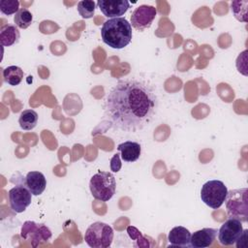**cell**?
I'll return each instance as SVG.
<instances>
[{"label": "cell", "instance_id": "1", "mask_svg": "<svg viewBox=\"0 0 248 248\" xmlns=\"http://www.w3.org/2000/svg\"><path fill=\"white\" fill-rule=\"evenodd\" d=\"M157 108L158 99L150 85L135 78L121 79L107 95L105 115L114 129L137 132L150 123Z\"/></svg>", "mask_w": 248, "mask_h": 248}, {"label": "cell", "instance_id": "2", "mask_svg": "<svg viewBox=\"0 0 248 248\" xmlns=\"http://www.w3.org/2000/svg\"><path fill=\"white\" fill-rule=\"evenodd\" d=\"M101 36L103 42L111 48H124L132 40V25L126 18L121 16L109 18L104 22Z\"/></svg>", "mask_w": 248, "mask_h": 248}, {"label": "cell", "instance_id": "3", "mask_svg": "<svg viewBox=\"0 0 248 248\" xmlns=\"http://www.w3.org/2000/svg\"><path fill=\"white\" fill-rule=\"evenodd\" d=\"M227 213L230 218H235L240 222L248 221V190L247 188L228 191L226 200Z\"/></svg>", "mask_w": 248, "mask_h": 248}, {"label": "cell", "instance_id": "4", "mask_svg": "<svg viewBox=\"0 0 248 248\" xmlns=\"http://www.w3.org/2000/svg\"><path fill=\"white\" fill-rule=\"evenodd\" d=\"M89 188L94 199L101 202H108L115 194V177L111 172L98 171L91 177Z\"/></svg>", "mask_w": 248, "mask_h": 248}, {"label": "cell", "instance_id": "5", "mask_svg": "<svg viewBox=\"0 0 248 248\" xmlns=\"http://www.w3.org/2000/svg\"><path fill=\"white\" fill-rule=\"evenodd\" d=\"M84 240L92 248H108L113 240V230L106 223L95 222L87 228Z\"/></svg>", "mask_w": 248, "mask_h": 248}, {"label": "cell", "instance_id": "6", "mask_svg": "<svg viewBox=\"0 0 248 248\" xmlns=\"http://www.w3.org/2000/svg\"><path fill=\"white\" fill-rule=\"evenodd\" d=\"M228 194L227 186L221 180L213 179L205 182L201 190L202 201L212 209L221 207Z\"/></svg>", "mask_w": 248, "mask_h": 248}, {"label": "cell", "instance_id": "7", "mask_svg": "<svg viewBox=\"0 0 248 248\" xmlns=\"http://www.w3.org/2000/svg\"><path fill=\"white\" fill-rule=\"evenodd\" d=\"M20 235L24 240H30L33 247L46 242L51 238V231L44 224H37L34 221H25L21 227Z\"/></svg>", "mask_w": 248, "mask_h": 248}, {"label": "cell", "instance_id": "8", "mask_svg": "<svg viewBox=\"0 0 248 248\" xmlns=\"http://www.w3.org/2000/svg\"><path fill=\"white\" fill-rule=\"evenodd\" d=\"M32 201V194L24 183L17 184L9 191L10 206L16 213L23 212Z\"/></svg>", "mask_w": 248, "mask_h": 248}, {"label": "cell", "instance_id": "9", "mask_svg": "<svg viewBox=\"0 0 248 248\" xmlns=\"http://www.w3.org/2000/svg\"><path fill=\"white\" fill-rule=\"evenodd\" d=\"M242 232V222L235 218H229L218 231V240L222 245H232L239 238Z\"/></svg>", "mask_w": 248, "mask_h": 248}, {"label": "cell", "instance_id": "10", "mask_svg": "<svg viewBox=\"0 0 248 248\" xmlns=\"http://www.w3.org/2000/svg\"><path fill=\"white\" fill-rule=\"evenodd\" d=\"M157 15L155 7L150 5H140L133 12L131 16V25L140 31L151 26Z\"/></svg>", "mask_w": 248, "mask_h": 248}, {"label": "cell", "instance_id": "11", "mask_svg": "<svg viewBox=\"0 0 248 248\" xmlns=\"http://www.w3.org/2000/svg\"><path fill=\"white\" fill-rule=\"evenodd\" d=\"M97 5L101 12L107 17H120L130 8V3L127 0H99Z\"/></svg>", "mask_w": 248, "mask_h": 248}, {"label": "cell", "instance_id": "12", "mask_svg": "<svg viewBox=\"0 0 248 248\" xmlns=\"http://www.w3.org/2000/svg\"><path fill=\"white\" fill-rule=\"evenodd\" d=\"M217 235V230L212 228H204L200 231L191 233L190 246L194 248H205L209 247L215 240Z\"/></svg>", "mask_w": 248, "mask_h": 248}, {"label": "cell", "instance_id": "13", "mask_svg": "<svg viewBox=\"0 0 248 248\" xmlns=\"http://www.w3.org/2000/svg\"><path fill=\"white\" fill-rule=\"evenodd\" d=\"M24 183L33 196L41 195L46 186L45 175L40 171H29L24 177Z\"/></svg>", "mask_w": 248, "mask_h": 248}, {"label": "cell", "instance_id": "14", "mask_svg": "<svg viewBox=\"0 0 248 248\" xmlns=\"http://www.w3.org/2000/svg\"><path fill=\"white\" fill-rule=\"evenodd\" d=\"M168 240L170 246L190 247L191 232L188 229L182 226H177L170 230L168 235Z\"/></svg>", "mask_w": 248, "mask_h": 248}, {"label": "cell", "instance_id": "15", "mask_svg": "<svg viewBox=\"0 0 248 248\" xmlns=\"http://www.w3.org/2000/svg\"><path fill=\"white\" fill-rule=\"evenodd\" d=\"M117 149L120 152L122 160L124 162H129V163L137 161L140 158V152H141L140 144L131 140H127L118 144Z\"/></svg>", "mask_w": 248, "mask_h": 248}, {"label": "cell", "instance_id": "16", "mask_svg": "<svg viewBox=\"0 0 248 248\" xmlns=\"http://www.w3.org/2000/svg\"><path fill=\"white\" fill-rule=\"evenodd\" d=\"M18 27L14 24L3 25L0 29V43L3 46H11L19 41Z\"/></svg>", "mask_w": 248, "mask_h": 248}, {"label": "cell", "instance_id": "17", "mask_svg": "<svg viewBox=\"0 0 248 248\" xmlns=\"http://www.w3.org/2000/svg\"><path fill=\"white\" fill-rule=\"evenodd\" d=\"M23 70L17 66H8L3 70V78L6 83L12 86L18 85L23 79Z\"/></svg>", "mask_w": 248, "mask_h": 248}, {"label": "cell", "instance_id": "18", "mask_svg": "<svg viewBox=\"0 0 248 248\" xmlns=\"http://www.w3.org/2000/svg\"><path fill=\"white\" fill-rule=\"evenodd\" d=\"M38 123V113L33 109L23 110L18 118V124L21 129L25 131L32 130Z\"/></svg>", "mask_w": 248, "mask_h": 248}, {"label": "cell", "instance_id": "19", "mask_svg": "<svg viewBox=\"0 0 248 248\" xmlns=\"http://www.w3.org/2000/svg\"><path fill=\"white\" fill-rule=\"evenodd\" d=\"M14 21H15V25H16L18 28L26 29L31 25L33 21V15L28 9L21 8L15 15Z\"/></svg>", "mask_w": 248, "mask_h": 248}, {"label": "cell", "instance_id": "20", "mask_svg": "<svg viewBox=\"0 0 248 248\" xmlns=\"http://www.w3.org/2000/svg\"><path fill=\"white\" fill-rule=\"evenodd\" d=\"M97 3L92 0L79 1L78 3V12L83 18H91L94 16Z\"/></svg>", "mask_w": 248, "mask_h": 248}, {"label": "cell", "instance_id": "21", "mask_svg": "<svg viewBox=\"0 0 248 248\" xmlns=\"http://www.w3.org/2000/svg\"><path fill=\"white\" fill-rule=\"evenodd\" d=\"M247 1H232V12L234 17L239 20L246 22L247 21Z\"/></svg>", "mask_w": 248, "mask_h": 248}, {"label": "cell", "instance_id": "22", "mask_svg": "<svg viewBox=\"0 0 248 248\" xmlns=\"http://www.w3.org/2000/svg\"><path fill=\"white\" fill-rule=\"evenodd\" d=\"M127 232H128V235L130 236V238L132 240H135L137 241V246H140V247H149L151 246V244L148 243L147 239L145 237L142 236L141 232L134 226H129L127 227Z\"/></svg>", "mask_w": 248, "mask_h": 248}, {"label": "cell", "instance_id": "23", "mask_svg": "<svg viewBox=\"0 0 248 248\" xmlns=\"http://www.w3.org/2000/svg\"><path fill=\"white\" fill-rule=\"evenodd\" d=\"M19 10V2L17 0H1L0 11L5 16L16 14Z\"/></svg>", "mask_w": 248, "mask_h": 248}, {"label": "cell", "instance_id": "24", "mask_svg": "<svg viewBox=\"0 0 248 248\" xmlns=\"http://www.w3.org/2000/svg\"><path fill=\"white\" fill-rule=\"evenodd\" d=\"M121 160H120V154L118 153H115L112 158L110 159V170L113 171V172H117L120 170L121 169Z\"/></svg>", "mask_w": 248, "mask_h": 248}, {"label": "cell", "instance_id": "25", "mask_svg": "<svg viewBox=\"0 0 248 248\" xmlns=\"http://www.w3.org/2000/svg\"><path fill=\"white\" fill-rule=\"evenodd\" d=\"M247 234H248V230H243L241 235L239 236V238L237 240H241L238 241V242H235L236 243V247L237 248H240V247H246L247 246V243H246V240H247Z\"/></svg>", "mask_w": 248, "mask_h": 248}]
</instances>
